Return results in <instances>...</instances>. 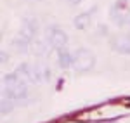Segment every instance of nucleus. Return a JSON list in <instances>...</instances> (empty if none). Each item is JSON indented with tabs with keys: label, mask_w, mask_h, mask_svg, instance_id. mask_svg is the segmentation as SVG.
Instances as JSON below:
<instances>
[{
	"label": "nucleus",
	"mask_w": 130,
	"mask_h": 123,
	"mask_svg": "<svg viewBox=\"0 0 130 123\" xmlns=\"http://www.w3.org/2000/svg\"><path fill=\"white\" fill-rule=\"evenodd\" d=\"M37 33H38V23L35 17H31V16H26L24 19H23V26H21V31L19 35L23 37H26L28 40H35V37H37Z\"/></svg>",
	"instance_id": "nucleus-5"
},
{
	"label": "nucleus",
	"mask_w": 130,
	"mask_h": 123,
	"mask_svg": "<svg viewBox=\"0 0 130 123\" xmlns=\"http://www.w3.org/2000/svg\"><path fill=\"white\" fill-rule=\"evenodd\" d=\"M16 73L26 83H43L50 78V69L43 64H21Z\"/></svg>",
	"instance_id": "nucleus-2"
},
{
	"label": "nucleus",
	"mask_w": 130,
	"mask_h": 123,
	"mask_svg": "<svg viewBox=\"0 0 130 123\" xmlns=\"http://www.w3.org/2000/svg\"><path fill=\"white\" fill-rule=\"evenodd\" d=\"M5 61H9V57H5V52H2V64H5Z\"/></svg>",
	"instance_id": "nucleus-12"
},
{
	"label": "nucleus",
	"mask_w": 130,
	"mask_h": 123,
	"mask_svg": "<svg viewBox=\"0 0 130 123\" xmlns=\"http://www.w3.org/2000/svg\"><path fill=\"white\" fill-rule=\"evenodd\" d=\"M45 42L52 49L61 50V49H66V45H68V35L64 30H61L59 26L54 24V26H49L45 30Z\"/></svg>",
	"instance_id": "nucleus-4"
},
{
	"label": "nucleus",
	"mask_w": 130,
	"mask_h": 123,
	"mask_svg": "<svg viewBox=\"0 0 130 123\" xmlns=\"http://www.w3.org/2000/svg\"><path fill=\"white\" fill-rule=\"evenodd\" d=\"M4 97L14 101L16 104L26 102L30 99L28 83L24 82V80H21L19 75L16 71L7 75V76H4Z\"/></svg>",
	"instance_id": "nucleus-1"
},
{
	"label": "nucleus",
	"mask_w": 130,
	"mask_h": 123,
	"mask_svg": "<svg viewBox=\"0 0 130 123\" xmlns=\"http://www.w3.org/2000/svg\"><path fill=\"white\" fill-rule=\"evenodd\" d=\"M95 66V54L90 49H78L75 52L73 69L78 73H87Z\"/></svg>",
	"instance_id": "nucleus-3"
},
{
	"label": "nucleus",
	"mask_w": 130,
	"mask_h": 123,
	"mask_svg": "<svg viewBox=\"0 0 130 123\" xmlns=\"http://www.w3.org/2000/svg\"><path fill=\"white\" fill-rule=\"evenodd\" d=\"M123 24H130V9L127 10V16H125V23Z\"/></svg>",
	"instance_id": "nucleus-10"
},
{
	"label": "nucleus",
	"mask_w": 130,
	"mask_h": 123,
	"mask_svg": "<svg viewBox=\"0 0 130 123\" xmlns=\"http://www.w3.org/2000/svg\"><path fill=\"white\" fill-rule=\"evenodd\" d=\"M73 61H75V54H71L68 49L57 50V64L61 68H73Z\"/></svg>",
	"instance_id": "nucleus-7"
},
{
	"label": "nucleus",
	"mask_w": 130,
	"mask_h": 123,
	"mask_svg": "<svg viewBox=\"0 0 130 123\" xmlns=\"http://www.w3.org/2000/svg\"><path fill=\"white\" fill-rule=\"evenodd\" d=\"M111 47H113V50L120 52V54L130 56V38L128 37H118V38H115V40L111 42Z\"/></svg>",
	"instance_id": "nucleus-6"
},
{
	"label": "nucleus",
	"mask_w": 130,
	"mask_h": 123,
	"mask_svg": "<svg viewBox=\"0 0 130 123\" xmlns=\"http://www.w3.org/2000/svg\"><path fill=\"white\" fill-rule=\"evenodd\" d=\"M80 2H82V0H68V4H70V5H78Z\"/></svg>",
	"instance_id": "nucleus-11"
},
{
	"label": "nucleus",
	"mask_w": 130,
	"mask_h": 123,
	"mask_svg": "<svg viewBox=\"0 0 130 123\" xmlns=\"http://www.w3.org/2000/svg\"><path fill=\"white\" fill-rule=\"evenodd\" d=\"M125 2H130V0H125Z\"/></svg>",
	"instance_id": "nucleus-13"
},
{
	"label": "nucleus",
	"mask_w": 130,
	"mask_h": 123,
	"mask_svg": "<svg viewBox=\"0 0 130 123\" xmlns=\"http://www.w3.org/2000/svg\"><path fill=\"white\" fill-rule=\"evenodd\" d=\"M94 10H95V7L92 10H87V12H80L75 19H73V24H75V28H78V30H85L87 26H89L90 19H92V16H94Z\"/></svg>",
	"instance_id": "nucleus-8"
},
{
	"label": "nucleus",
	"mask_w": 130,
	"mask_h": 123,
	"mask_svg": "<svg viewBox=\"0 0 130 123\" xmlns=\"http://www.w3.org/2000/svg\"><path fill=\"white\" fill-rule=\"evenodd\" d=\"M0 106H2V114H9V113H12V109H14L16 102H14V101H10V99H7V97H2Z\"/></svg>",
	"instance_id": "nucleus-9"
}]
</instances>
